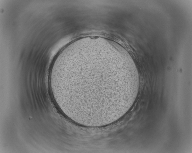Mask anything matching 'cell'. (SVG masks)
<instances>
[{"label":"cell","mask_w":192,"mask_h":153,"mask_svg":"<svg viewBox=\"0 0 192 153\" xmlns=\"http://www.w3.org/2000/svg\"><path fill=\"white\" fill-rule=\"evenodd\" d=\"M132 76L127 66L115 54L96 47L64 53L53 64L50 74L63 103L77 114L113 108L116 96L125 95Z\"/></svg>","instance_id":"6da1fadb"}]
</instances>
